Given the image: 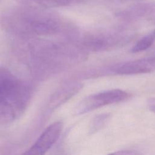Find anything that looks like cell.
I'll list each match as a JSON object with an SVG mask.
<instances>
[{"label": "cell", "mask_w": 155, "mask_h": 155, "mask_svg": "<svg viewBox=\"0 0 155 155\" xmlns=\"http://www.w3.org/2000/svg\"><path fill=\"white\" fill-rule=\"evenodd\" d=\"M20 2H24V3H28V2H31V1H35L36 2V0H18Z\"/></svg>", "instance_id": "obj_15"}, {"label": "cell", "mask_w": 155, "mask_h": 155, "mask_svg": "<svg viewBox=\"0 0 155 155\" xmlns=\"http://www.w3.org/2000/svg\"><path fill=\"white\" fill-rule=\"evenodd\" d=\"M130 94L120 89H113L97 93L84 99L77 106L76 115L83 114L101 107L125 101L130 97Z\"/></svg>", "instance_id": "obj_5"}, {"label": "cell", "mask_w": 155, "mask_h": 155, "mask_svg": "<svg viewBox=\"0 0 155 155\" xmlns=\"http://www.w3.org/2000/svg\"><path fill=\"white\" fill-rule=\"evenodd\" d=\"M31 93L28 84L0 67V127L12 123L23 114Z\"/></svg>", "instance_id": "obj_2"}, {"label": "cell", "mask_w": 155, "mask_h": 155, "mask_svg": "<svg viewBox=\"0 0 155 155\" xmlns=\"http://www.w3.org/2000/svg\"><path fill=\"white\" fill-rule=\"evenodd\" d=\"M63 127V123L61 121L50 125L35 142L21 155H45L59 138Z\"/></svg>", "instance_id": "obj_6"}, {"label": "cell", "mask_w": 155, "mask_h": 155, "mask_svg": "<svg viewBox=\"0 0 155 155\" xmlns=\"http://www.w3.org/2000/svg\"><path fill=\"white\" fill-rule=\"evenodd\" d=\"M84 0H36V2L41 5L53 7L59 6H67L81 2Z\"/></svg>", "instance_id": "obj_12"}, {"label": "cell", "mask_w": 155, "mask_h": 155, "mask_svg": "<svg viewBox=\"0 0 155 155\" xmlns=\"http://www.w3.org/2000/svg\"><path fill=\"white\" fill-rule=\"evenodd\" d=\"M81 88V85L76 83L70 84L61 87L50 97L48 107L50 110H54L77 93Z\"/></svg>", "instance_id": "obj_9"}, {"label": "cell", "mask_w": 155, "mask_h": 155, "mask_svg": "<svg viewBox=\"0 0 155 155\" xmlns=\"http://www.w3.org/2000/svg\"><path fill=\"white\" fill-rule=\"evenodd\" d=\"M108 155H142V154L139 151L136 150H124L114 151Z\"/></svg>", "instance_id": "obj_13"}, {"label": "cell", "mask_w": 155, "mask_h": 155, "mask_svg": "<svg viewBox=\"0 0 155 155\" xmlns=\"http://www.w3.org/2000/svg\"><path fill=\"white\" fill-rule=\"evenodd\" d=\"M155 41V28L140 38L132 47L133 53H138L148 49Z\"/></svg>", "instance_id": "obj_10"}, {"label": "cell", "mask_w": 155, "mask_h": 155, "mask_svg": "<svg viewBox=\"0 0 155 155\" xmlns=\"http://www.w3.org/2000/svg\"><path fill=\"white\" fill-rule=\"evenodd\" d=\"M155 71V56L147 57L120 63L114 66L112 71L121 75L148 73Z\"/></svg>", "instance_id": "obj_8"}, {"label": "cell", "mask_w": 155, "mask_h": 155, "mask_svg": "<svg viewBox=\"0 0 155 155\" xmlns=\"http://www.w3.org/2000/svg\"><path fill=\"white\" fill-rule=\"evenodd\" d=\"M1 18L7 30L21 36L53 35L61 32L64 27L58 16L31 7L12 10Z\"/></svg>", "instance_id": "obj_1"}, {"label": "cell", "mask_w": 155, "mask_h": 155, "mask_svg": "<svg viewBox=\"0 0 155 155\" xmlns=\"http://www.w3.org/2000/svg\"><path fill=\"white\" fill-rule=\"evenodd\" d=\"M31 65L35 71L52 73L75 58V49L62 44L35 41L28 44Z\"/></svg>", "instance_id": "obj_3"}, {"label": "cell", "mask_w": 155, "mask_h": 155, "mask_svg": "<svg viewBox=\"0 0 155 155\" xmlns=\"http://www.w3.org/2000/svg\"><path fill=\"white\" fill-rule=\"evenodd\" d=\"M117 15L121 19L130 22L155 24V2L134 5L120 12Z\"/></svg>", "instance_id": "obj_7"}, {"label": "cell", "mask_w": 155, "mask_h": 155, "mask_svg": "<svg viewBox=\"0 0 155 155\" xmlns=\"http://www.w3.org/2000/svg\"><path fill=\"white\" fill-rule=\"evenodd\" d=\"M111 115L110 113H102L96 116L91 122L90 125V133L94 134L101 130L108 122Z\"/></svg>", "instance_id": "obj_11"}, {"label": "cell", "mask_w": 155, "mask_h": 155, "mask_svg": "<svg viewBox=\"0 0 155 155\" xmlns=\"http://www.w3.org/2000/svg\"><path fill=\"white\" fill-rule=\"evenodd\" d=\"M147 105L149 109L155 113V97H151L147 101Z\"/></svg>", "instance_id": "obj_14"}, {"label": "cell", "mask_w": 155, "mask_h": 155, "mask_svg": "<svg viewBox=\"0 0 155 155\" xmlns=\"http://www.w3.org/2000/svg\"><path fill=\"white\" fill-rule=\"evenodd\" d=\"M133 37L131 31L116 28L89 33L84 36L82 42L85 50L102 51L122 46L130 42Z\"/></svg>", "instance_id": "obj_4"}]
</instances>
